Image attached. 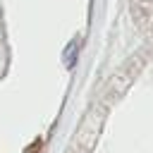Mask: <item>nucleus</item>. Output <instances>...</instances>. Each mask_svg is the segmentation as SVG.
Returning a JSON list of instances; mask_svg holds the SVG:
<instances>
[{
    "instance_id": "1",
    "label": "nucleus",
    "mask_w": 153,
    "mask_h": 153,
    "mask_svg": "<svg viewBox=\"0 0 153 153\" xmlns=\"http://www.w3.org/2000/svg\"><path fill=\"white\" fill-rule=\"evenodd\" d=\"M74 53H76V41H72V43H69V48L65 50V62H67V67H72V65H74Z\"/></svg>"
}]
</instances>
